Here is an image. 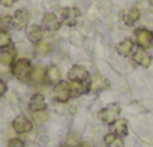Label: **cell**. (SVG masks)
Masks as SVG:
<instances>
[{
    "instance_id": "obj_32",
    "label": "cell",
    "mask_w": 153,
    "mask_h": 147,
    "mask_svg": "<svg viewBox=\"0 0 153 147\" xmlns=\"http://www.w3.org/2000/svg\"><path fill=\"white\" fill-rule=\"evenodd\" d=\"M60 147H68V146H60Z\"/></svg>"
},
{
    "instance_id": "obj_24",
    "label": "cell",
    "mask_w": 153,
    "mask_h": 147,
    "mask_svg": "<svg viewBox=\"0 0 153 147\" xmlns=\"http://www.w3.org/2000/svg\"><path fill=\"white\" fill-rule=\"evenodd\" d=\"M51 51V45L47 42V41H39L36 44V53L39 56H47L48 53Z\"/></svg>"
},
{
    "instance_id": "obj_16",
    "label": "cell",
    "mask_w": 153,
    "mask_h": 147,
    "mask_svg": "<svg viewBox=\"0 0 153 147\" xmlns=\"http://www.w3.org/2000/svg\"><path fill=\"white\" fill-rule=\"evenodd\" d=\"M45 77H47V72L42 66H35L32 69V74H30V81L33 84H42L45 81Z\"/></svg>"
},
{
    "instance_id": "obj_31",
    "label": "cell",
    "mask_w": 153,
    "mask_h": 147,
    "mask_svg": "<svg viewBox=\"0 0 153 147\" xmlns=\"http://www.w3.org/2000/svg\"><path fill=\"white\" fill-rule=\"evenodd\" d=\"M150 11L153 12V0H150Z\"/></svg>"
},
{
    "instance_id": "obj_8",
    "label": "cell",
    "mask_w": 153,
    "mask_h": 147,
    "mask_svg": "<svg viewBox=\"0 0 153 147\" xmlns=\"http://www.w3.org/2000/svg\"><path fill=\"white\" fill-rule=\"evenodd\" d=\"M42 26L48 32H57L60 29L62 23L57 18V15H54V14H45L44 18H42Z\"/></svg>"
},
{
    "instance_id": "obj_20",
    "label": "cell",
    "mask_w": 153,
    "mask_h": 147,
    "mask_svg": "<svg viewBox=\"0 0 153 147\" xmlns=\"http://www.w3.org/2000/svg\"><path fill=\"white\" fill-rule=\"evenodd\" d=\"M104 143H105V146H108V147H123V143H122L120 137L114 135L113 132L108 134V135H105Z\"/></svg>"
},
{
    "instance_id": "obj_12",
    "label": "cell",
    "mask_w": 153,
    "mask_h": 147,
    "mask_svg": "<svg viewBox=\"0 0 153 147\" xmlns=\"http://www.w3.org/2000/svg\"><path fill=\"white\" fill-rule=\"evenodd\" d=\"M107 87H108V81H107L102 75L96 74V75L92 77V81H90V84H89V90H90V92L96 93V92L105 90Z\"/></svg>"
},
{
    "instance_id": "obj_13",
    "label": "cell",
    "mask_w": 153,
    "mask_h": 147,
    "mask_svg": "<svg viewBox=\"0 0 153 147\" xmlns=\"http://www.w3.org/2000/svg\"><path fill=\"white\" fill-rule=\"evenodd\" d=\"M29 107H30V110H32L33 113H35V111H42V110H45L47 104H45V98H44V95H41V93H35V95L30 98Z\"/></svg>"
},
{
    "instance_id": "obj_30",
    "label": "cell",
    "mask_w": 153,
    "mask_h": 147,
    "mask_svg": "<svg viewBox=\"0 0 153 147\" xmlns=\"http://www.w3.org/2000/svg\"><path fill=\"white\" fill-rule=\"evenodd\" d=\"M80 147H93V146H92L90 143H83V144H81Z\"/></svg>"
},
{
    "instance_id": "obj_25",
    "label": "cell",
    "mask_w": 153,
    "mask_h": 147,
    "mask_svg": "<svg viewBox=\"0 0 153 147\" xmlns=\"http://www.w3.org/2000/svg\"><path fill=\"white\" fill-rule=\"evenodd\" d=\"M9 45H12V38L8 32H0V48H8Z\"/></svg>"
},
{
    "instance_id": "obj_29",
    "label": "cell",
    "mask_w": 153,
    "mask_h": 147,
    "mask_svg": "<svg viewBox=\"0 0 153 147\" xmlns=\"http://www.w3.org/2000/svg\"><path fill=\"white\" fill-rule=\"evenodd\" d=\"M0 2H2V5H3V6L11 8L12 5H15V3H17V0H0Z\"/></svg>"
},
{
    "instance_id": "obj_1",
    "label": "cell",
    "mask_w": 153,
    "mask_h": 147,
    "mask_svg": "<svg viewBox=\"0 0 153 147\" xmlns=\"http://www.w3.org/2000/svg\"><path fill=\"white\" fill-rule=\"evenodd\" d=\"M32 63L27 59H18L12 63V75L20 81H27L32 74Z\"/></svg>"
},
{
    "instance_id": "obj_22",
    "label": "cell",
    "mask_w": 153,
    "mask_h": 147,
    "mask_svg": "<svg viewBox=\"0 0 153 147\" xmlns=\"http://www.w3.org/2000/svg\"><path fill=\"white\" fill-rule=\"evenodd\" d=\"M12 26H14V20L11 15L8 14L0 15V32H8Z\"/></svg>"
},
{
    "instance_id": "obj_17",
    "label": "cell",
    "mask_w": 153,
    "mask_h": 147,
    "mask_svg": "<svg viewBox=\"0 0 153 147\" xmlns=\"http://www.w3.org/2000/svg\"><path fill=\"white\" fill-rule=\"evenodd\" d=\"M140 11L137 8H131V9H126L123 12V21L126 26H134L138 20H140Z\"/></svg>"
},
{
    "instance_id": "obj_9",
    "label": "cell",
    "mask_w": 153,
    "mask_h": 147,
    "mask_svg": "<svg viewBox=\"0 0 153 147\" xmlns=\"http://www.w3.org/2000/svg\"><path fill=\"white\" fill-rule=\"evenodd\" d=\"M15 57H17V50L12 45H9L8 48H3L2 53H0V65L12 66V63L15 62Z\"/></svg>"
},
{
    "instance_id": "obj_18",
    "label": "cell",
    "mask_w": 153,
    "mask_h": 147,
    "mask_svg": "<svg viewBox=\"0 0 153 147\" xmlns=\"http://www.w3.org/2000/svg\"><path fill=\"white\" fill-rule=\"evenodd\" d=\"M132 50H134V42L131 39H125L120 44H117V53L120 56H123V57L129 56L132 53Z\"/></svg>"
},
{
    "instance_id": "obj_2",
    "label": "cell",
    "mask_w": 153,
    "mask_h": 147,
    "mask_svg": "<svg viewBox=\"0 0 153 147\" xmlns=\"http://www.w3.org/2000/svg\"><path fill=\"white\" fill-rule=\"evenodd\" d=\"M119 113H120V107H119L117 104H110V105H107L105 108H102V110L99 111V119H101L104 123L111 125V123H114V122L117 120Z\"/></svg>"
},
{
    "instance_id": "obj_10",
    "label": "cell",
    "mask_w": 153,
    "mask_h": 147,
    "mask_svg": "<svg viewBox=\"0 0 153 147\" xmlns=\"http://www.w3.org/2000/svg\"><path fill=\"white\" fill-rule=\"evenodd\" d=\"M12 20H14V26H15V27L24 29V27L29 24V21H30V14H29L27 9H18V11L14 14Z\"/></svg>"
},
{
    "instance_id": "obj_28",
    "label": "cell",
    "mask_w": 153,
    "mask_h": 147,
    "mask_svg": "<svg viewBox=\"0 0 153 147\" xmlns=\"http://www.w3.org/2000/svg\"><path fill=\"white\" fill-rule=\"evenodd\" d=\"M6 90H8V86H6V83L0 80V96H3V95L6 93Z\"/></svg>"
},
{
    "instance_id": "obj_21",
    "label": "cell",
    "mask_w": 153,
    "mask_h": 147,
    "mask_svg": "<svg viewBox=\"0 0 153 147\" xmlns=\"http://www.w3.org/2000/svg\"><path fill=\"white\" fill-rule=\"evenodd\" d=\"M47 80L50 83H54V84H57L60 81V71L57 66H50L47 69Z\"/></svg>"
},
{
    "instance_id": "obj_11",
    "label": "cell",
    "mask_w": 153,
    "mask_h": 147,
    "mask_svg": "<svg viewBox=\"0 0 153 147\" xmlns=\"http://www.w3.org/2000/svg\"><path fill=\"white\" fill-rule=\"evenodd\" d=\"M132 60L140 65V66H144V68H149L152 65V57L147 54V51L144 48H138L137 51H134L132 54Z\"/></svg>"
},
{
    "instance_id": "obj_6",
    "label": "cell",
    "mask_w": 153,
    "mask_h": 147,
    "mask_svg": "<svg viewBox=\"0 0 153 147\" xmlns=\"http://www.w3.org/2000/svg\"><path fill=\"white\" fill-rule=\"evenodd\" d=\"M68 77L71 81H86L89 78V72L84 66L81 65H75L71 68L69 74H68Z\"/></svg>"
},
{
    "instance_id": "obj_27",
    "label": "cell",
    "mask_w": 153,
    "mask_h": 147,
    "mask_svg": "<svg viewBox=\"0 0 153 147\" xmlns=\"http://www.w3.org/2000/svg\"><path fill=\"white\" fill-rule=\"evenodd\" d=\"M8 147H26V144H24V141L20 140V138H12V140H9Z\"/></svg>"
},
{
    "instance_id": "obj_14",
    "label": "cell",
    "mask_w": 153,
    "mask_h": 147,
    "mask_svg": "<svg viewBox=\"0 0 153 147\" xmlns=\"http://www.w3.org/2000/svg\"><path fill=\"white\" fill-rule=\"evenodd\" d=\"M111 132L117 137H125L128 134V122L125 119H117L114 123H111Z\"/></svg>"
},
{
    "instance_id": "obj_4",
    "label": "cell",
    "mask_w": 153,
    "mask_h": 147,
    "mask_svg": "<svg viewBox=\"0 0 153 147\" xmlns=\"http://www.w3.org/2000/svg\"><path fill=\"white\" fill-rule=\"evenodd\" d=\"M54 96L59 102H68L71 98V87L68 81H59L54 87Z\"/></svg>"
},
{
    "instance_id": "obj_3",
    "label": "cell",
    "mask_w": 153,
    "mask_h": 147,
    "mask_svg": "<svg viewBox=\"0 0 153 147\" xmlns=\"http://www.w3.org/2000/svg\"><path fill=\"white\" fill-rule=\"evenodd\" d=\"M135 41L140 45V48H150L153 45V32H150L149 29H137L135 30Z\"/></svg>"
},
{
    "instance_id": "obj_7",
    "label": "cell",
    "mask_w": 153,
    "mask_h": 147,
    "mask_svg": "<svg viewBox=\"0 0 153 147\" xmlns=\"http://www.w3.org/2000/svg\"><path fill=\"white\" fill-rule=\"evenodd\" d=\"M80 15H81V12L78 8H65L62 11V20L65 21L66 26H75Z\"/></svg>"
},
{
    "instance_id": "obj_19",
    "label": "cell",
    "mask_w": 153,
    "mask_h": 147,
    "mask_svg": "<svg viewBox=\"0 0 153 147\" xmlns=\"http://www.w3.org/2000/svg\"><path fill=\"white\" fill-rule=\"evenodd\" d=\"M69 87H71V96H80V95L86 93V90H87L84 86V81H71Z\"/></svg>"
},
{
    "instance_id": "obj_5",
    "label": "cell",
    "mask_w": 153,
    "mask_h": 147,
    "mask_svg": "<svg viewBox=\"0 0 153 147\" xmlns=\"http://www.w3.org/2000/svg\"><path fill=\"white\" fill-rule=\"evenodd\" d=\"M12 128H14V131L18 132V134H27V132H30V131L33 129V123H32L26 116H18V117L14 119Z\"/></svg>"
},
{
    "instance_id": "obj_15",
    "label": "cell",
    "mask_w": 153,
    "mask_h": 147,
    "mask_svg": "<svg viewBox=\"0 0 153 147\" xmlns=\"http://www.w3.org/2000/svg\"><path fill=\"white\" fill-rule=\"evenodd\" d=\"M42 36H44V29H42L41 26L33 24V26H30V27L27 29V38H29L30 42L38 44L39 41H42Z\"/></svg>"
},
{
    "instance_id": "obj_23",
    "label": "cell",
    "mask_w": 153,
    "mask_h": 147,
    "mask_svg": "<svg viewBox=\"0 0 153 147\" xmlns=\"http://www.w3.org/2000/svg\"><path fill=\"white\" fill-rule=\"evenodd\" d=\"M83 143H81V137L78 134H75V132H71L68 134L66 137V146L68 147H80Z\"/></svg>"
},
{
    "instance_id": "obj_26",
    "label": "cell",
    "mask_w": 153,
    "mask_h": 147,
    "mask_svg": "<svg viewBox=\"0 0 153 147\" xmlns=\"http://www.w3.org/2000/svg\"><path fill=\"white\" fill-rule=\"evenodd\" d=\"M33 120L36 123H45L48 120V113L47 110H42V111H35L33 113Z\"/></svg>"
}]
</instances>
